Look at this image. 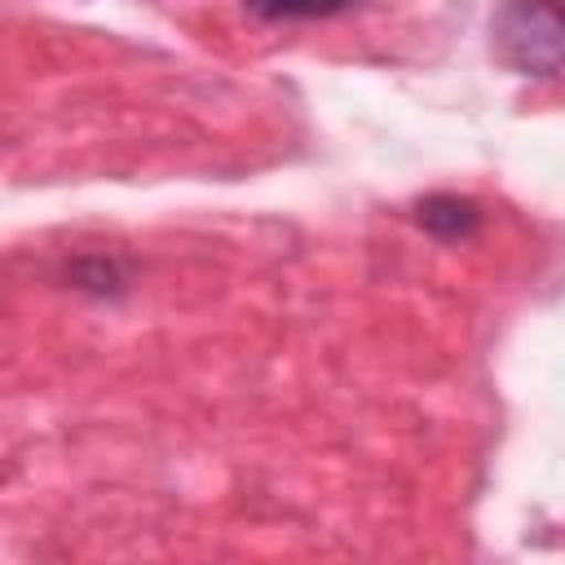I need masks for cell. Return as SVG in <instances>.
I'll list each match as a JSON object with an SVG mask.
<instances>
[{"label": "cell", "instance_id": "cell-1", "mask_svg": "<svg viewBox=\"0 0 565 565\" xmlns=\"http://www.w3.org/2000/svg\"><path fill=\"white\" fill-rule=\"evenodd\" d=\"M494 53L508 71L530 79H556L561 71V44L565 22L556 0H503L490 22Z\"/></svg>", "mask_w": 565, "mask_h": 565}, {"label": "cell", "instance_id": "cell-2", "mask_svg": "<svg viewBox=\"0 0 565 565\" xmlns=\"http://www.w3.org/2000/svg\"><path fill=\"white\" fill-rule=\"evenodd\" d=\"M415 225L424 234H433L437 243H468L481 230V207L472 199H463V194L437 190V194H424L415 203Z\"/></svg>", "mask_w": 565, "mask_h": 565}, {"label": "cell", "instance_id": "cell-3", "mask_svg": "<svg viewBox=\"0 0 565 565\" xmlns=\"http://www.w3.org/2000/svg\"><path fill=\"white\" fill-rule=\"evenodd\" d=\"M71 287L93 296H119L128 287V265L115 256H79L71 260Z\"/></svg>", "mask_w": 565, "mask_h": 565}, {"label": "cell", "instance_id": "cell-4", "mask_svg": "<svg viewBox=\"0 0 565 565\" xmlns=\"http://www.w3.org/2000/svg\"><path fill=\"white\" fill-rule=\"evenodd\" d=\"M358 0H243V9H252L256 18L269 22H300V18H335L349 13Z\"/></svg>", "mask_w": 565, "mask_h": 565}]
</instances>
